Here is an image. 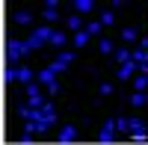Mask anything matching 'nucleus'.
<instances>
[{
    "mask_svg": "<svg viewBox=\"0 0 148 145\" xmlns=\"http://www.w3.org/2000/svg\"><path fill=\"white\" fill-rule=\"evenodd\" d=\"M27 51H33L30 47V42H9V51H6V59H9V65H15L18 59L27 53Z\"/></svg>",
    "mask_w": 148,
    "mask_h": 145,
    "instance_id": "nucleus-1",
    "label": "nucleus"
},
{
    "mask_svg": "<svg viewBox=\"0 0 148 145\" xmlns=\"http://www.w3.org/2000/svg\"><path fill=\"white\" fill-rule=\"evenodd\" d=\"M27 104L33 107V110L45 107V95H42V89H39V83H30V86H27Z\"/></svg>",
    "mask_w": 148,
    "mask_h": 145,
    "instance_id": "nucleus-2",
    "label": "nucleus"
},
{
    "mask_svg": "<svg viewBox=\"0 0 148 145\" xmlns=\"http://www.w3.org/2000/svg\"><path fill=\"white\" fill-rule=\"evenodd\" d=\"M51 36H53V30H51V27H39V30H36L27 42H30V47H42L45 42H51Z\"/></svg>",
    "mask_w": 148,
    "mask_h": 145,
    "instance_id": "nucleus-3",
    "label": "nucleus"
},
{
    "mask_svg": "<svg viewBox=\"0 0 148 145\" xmlns=\"http://www.w3.org/2000/svg\"><path fill=\"white\" fill-rule=\"evenodd\" d=\"M98 139H101L104 145L116 139V118H113V122H104V127H101V133H98Z\"/></svg>",
    "mask_w": 148,
    "mask_h": 145,
    "instance_id": "nucleus-4",
    "label": "nucleus"
},
{
    "mask_svg": "<svg viewBox=\"0 0 148 145\" xmlns=\"http://www.w3.org/2000/svg\"><path fill=\"white\" fill-rule=\"evenodd\" d=\"M130 136L136 142L145 139V122H142V118H130Z\"/></svg>",
    "mask_w": 148,
    "mask_h": 145,
    "instance_id": "nucleus-5",
    "label": "nucleus"
},
{
    "mask_svg": "<svg viewBox=\"0 0 148 145\" xmlns=\"http://www.w3.org/2000/svg\"><path fill=\"white\" fill-rule=\"evenodd\" d=\"M136 68H139V65H136V62L130 59V62L119 65V74H116V77H119V80H130V77H133V71H136Z\"/></svg>",
    "mask_w": 148,
    "mask_h": 145,
    "instance_id": "nucleus-6",
    "label": "nucleus"
},
{
    "mask_svg": "<svg viewBox=\"0 0 148 145\" xmlns=\"http://www.w3.org/2000/svg\"><path fill=\"white\" fill-rule=\"evenodd\" d=\"M53 80H56V71H53L51 65H47L45 71H39V83H45V86H51Z\"/></svg>",
    "mask_w": 148,
    "mask_h": 145,
    "instance_id": "nucleus-7",
    "label": "nucleus"
},
{
    "mask_svg": "<svg viewBox=\"0 0 148 145\" xmlns=\"http://www.w3.org/2000/svg\"><path fill=\"white\" fill-rule=\"evenodd\" d=\"M74 136H77V130H74L71 124H65L62 130H59V142H74Z\"/></svg>",
    "mask_w": 148,
    "mask_h": 145,
    "instance_id": "nucleus-8",
    "label": "nucleus"
},
{
    "mask_svg": "<svg viewBox=\"0 0 148 145\" xmlns=\"http://www.w3.org/2000/svg\"><path fill=\"white\" fill-rule=\"evenodd\" d=\"M74 12H77V15H89L92 12V0H77V3H74Z\"/></svg>",
    "mask_w": 148,
    "mask_h": 145,
    "instance_id": "nucleus-9",
    "label": "nucleus"
},
{
    "mask_svg": "<svg viewBox=\"0 0 148 145\" xmlns=\"http://www.w3.org/2000/svg\"><path fill=\"white\" fill-rule=\"evenodd\" d=\"M18 80L24 83V86H30V83H33V71H30L27 65H21V68H18Z\"/></svg>",
    "mask_w": 148,
    "mask_h": 145,
    "instance_id": "nucleus-10",
    "label": "nucleus"
},
{
    "mask_svg": "<svg viewBox=\"0 0 148 145\" xmlns=\"http://www.w3.org/2000/svg\"><path fill=\"white\" fill-rule=\"evenodd\" d=\"M65 39H68V36H65L62 30H53V36H51V44H56V47H62V44H65Z\"/></svg>",
    "mask_w": 148,
    "mask_h": 145,
    "instance_id": "nucleus-11",
    "label": "nucleus"
},
{
    "mask_svg": "<svg viewBox=\"0 0 148 145\" xmlns=\"http://www.w3.org/2000/svg\"><path fill=\"white\" fill-rule=\"evenodd\" d=\"M130 59H133V53H130V51H116V62H119V65L130 62Z\"/></svg>",
    "mask_w": 148,
    "mask_h": 145,
    "instance_id": "nucleus-12",
    "label": "nucleus"
},
{
    "mask_svg": "<svg viewBox=\"0 0 148 145\" xmlns=\"http://www.w3.org/2000/svg\"><path fill=\"white\" fill-rule=\"evenodd\" d=\"M86 42H89V33H86V30H80V33H74V44H77V47H83Z\"/></svg>",
    "mask_w": 148,
    "mask_h": 145,
    "instance_id": "nucleus-13",
    "label": "nucleus"
},
{
    "mask_svg": "<svg viewBox=\"0 0 148 145\" xmlns=\"http://www.w3.org/2000/svg\"><path fill=\"white\" fill-rule=\"evenodd\" d=\"M3 80H6V83H12V80H18V68H12V65H6V71H3Z\"/></svg>",
    "mask_w": 148,
    "mask_h": 145,
    "instance_id": "nucleus-14",
    "label": "nucleus"
},
{
    "mask_svg": "<svg viewBox=\"0 0 148 145\" xmlns=\"http://www.w3.org/2000/svg\"><path fill=\"white\" fill-rule=\"evenodd\" d=\"M15 21H18V24H30V21H33V15L21 9V12H15Z\"/></svg>",
    "mask_w": 148,
    "mask_h": 145,
    "instance_id": "nucleus-15",
    "label": "nucleus"
},
{
    "mask_svg": "<svg viewBox=\"0 0 148 145\" xmlns=\"http://www.w3.org/2000/svg\"><path fill=\"white\" fill-rule=\"evenodd\" d=\"M116 130H121V133L130 130V118H116Z\"/></svg>",
    "mask_w": 148,
    "mask_h": 145,
    "instance_id": "nucleus-16",
    "label": "nucleus"
},
{
    "mask_svg": "<svg viewBox=\"0 0 148 145\" xmlns=\"http://www.w3.org/2000/svg\"><path fill=\"white\" fill-rule=\"evenodd\" d=\"M56 18H59V9H45V21L47 24H53Z\"/></svg>",
    "mask_w": 148,
    "mask_h": 145,
    "instance_id": "nucleus-17",
    "label": "nucleus"
},
{
    "mask_svg": "<svg viewBox=\"0 0 148 145\" xmlns=\"http://www.w3.org/2000/svg\"><path fill=\"white\" fill-rule=\"evenodd\" d=\"M65 24H68L71 30H77V33H80V27H83V24H80V15H71V18H68Z\"/></svg>",
    "mask_w": 148,
    "mask_h": 145,
    "instance_id": "nucleus-18",
    "label": "nucleus"
},
{
    "mask_svg": "<svg viewBox=\"0 0 148 145\" xmlns=\"http://www.w3.org/2000/svg\"><path fill=\"white\" fill-rule=\"evenodd\" d=\"M130 104H133V107H142V104H145V95H142V92H133V95H130Z\"/></svg>",
    "mask_w": 148,
    "mask_h": 145,
    "instance_id": "nucleus-19",
    "label": "nucleus"
},
{
    "mask_svg": "<svg viewBox=\"0 0 148 145\" xmlns=\"http://www.w3.org/2000/svg\"><path fill=\"white\" fill-rule=\"evenodd\" d=\"M101 27H104L101 21H95V24H86V33H89V36H95V33H101Z\"/></svg>",
    "mask_w": 148,
    "mask_h": 145,
    "instance_id": "nucleus-20",
    "label": "nucleus"
},
{
    "mask_svg": "<svg viewBox=\"0 0 148 145\" xmlns=\"http://www.w3.org/2000/svg\"><path fill=\"white\" fill-rule=\"evenodd\" d=\"M121 39H125V42H136L139 36H136V30H130V27H127L125 33H121Z\"/></svg>",
    "mask_w": 148,
    "mask_h": 145,
    "instance_id": "nucleus-21",
    "label": "nucleus"
},
{
    "mask_svg": "<svg viewBox=\"0 0 148 145\" xmlns=\"http://www.w3.org/2000/svg\"><path fill=\"white\" fill-rule=\"evenodd\" d=\"M133 86H136V92H142L145 86H148V77L142 74V77H136V80H133Z\"/></svg>",
    "mask_w": 148,
    "mask_h": 145,
    "instance_id": "nucleus-22",
    "label": "nucleus"
},
{
    "mask_svg": "<svg viewBox=\"0 0 148 145\" xmlns=\"http://www.w3.org/2000/svg\"><path fill=\"white\" fill-rule=\"evenodd\" d=\"M51 68H53V71H56V74H59V71H65V68H68V62H62V59H56V62H53Z\"/></svg>",
    "mask_w": 148,
    "mask_h": 145,
    "instance_id": "nucleus-23",
    "label": "nucleus"
},
{
    "mask_svg": "<svg viewBox=\"0 0 148 145\" xmlns=\"http://www.w3.org/2000/svg\"><path fill=\"white\" fill-rule=\"evenodd\" d=\"M101 24H113V9H107L104 15H101Z\"/></svg>",
    "mask_w": 148,
    "mask_h": 145,
    "instance_id": "nucleus-24",
    "label": "nucleus"
},
{
    "mask_svg": "<svg viewBox=\"0 0 148 145\" xmlns=\"http://www.w3.org/2000/svg\"><path fill=\"white\" fill-rule=\"evenodd\" d=\"M101 95H113V83H101Z\"/></svg>",
    "mask_w": 148,
    "mask_h": 145,
    "instance_id": "nucleus-25",
    "label": "nucleus"
},
{
    "mask_svg": "<svg viewBox=\"0 0 148 145\" xmlns=\"http://www.w3.org/2000/svg\"><path fill=\"white\" fill-rule=\"evenodd\" d=\"M47 95H59V83H56V80L51 83V86H47Z\"/></svg>",
    "mask_w": 148,
    "mask_h": 145,
    "instance_id": "nucleus-26",
    "label": "nucleus"
},
{
    "mask_svg": "<svg viewBox=\"0 0 148 145\" xmlns=\"http://www.w3.org/2000/svg\"><path fill=\"white\" fill-rule=\"evenodd\" d=\"M59 59H62V62H71L74 53H71V51H62V53H59Z\"/></svg>",
    "mask_w": 148,
    "mask_h": 145,
    "instance_id": "nucleus-27",
    "label": "nucleus"
},
{
    "mask_svg": "<svg viewBox=\"0 0 148 145\" xmlns=\"http://www.w3.org/2000/svg\"><path fill=\"white\" fill-rule=\"evenodd\" d=\"M101 51H104V53H113V44H110V42L104 39V42H101Z\"/></svg>",
    "mask_w": 148,
    "mask_h": 145,
    "instance_id": "nucleus-28",
    "label": "nucleus"
},
{
    "mask_svg": "<svg viewBox=\"0 0 148 145\" xmlns=\"http://www.w3.org/2000/svg\"><path fill=\"white\" fill-rule=\"evenodd\" d=\"M145 77H148V71H145Z\"/></svg>",
    "mask_w": 148,
    "mask_h": 145,
    "instance_id": "nucleus-29",
    "label": "nucleus"
}]
</instances>
